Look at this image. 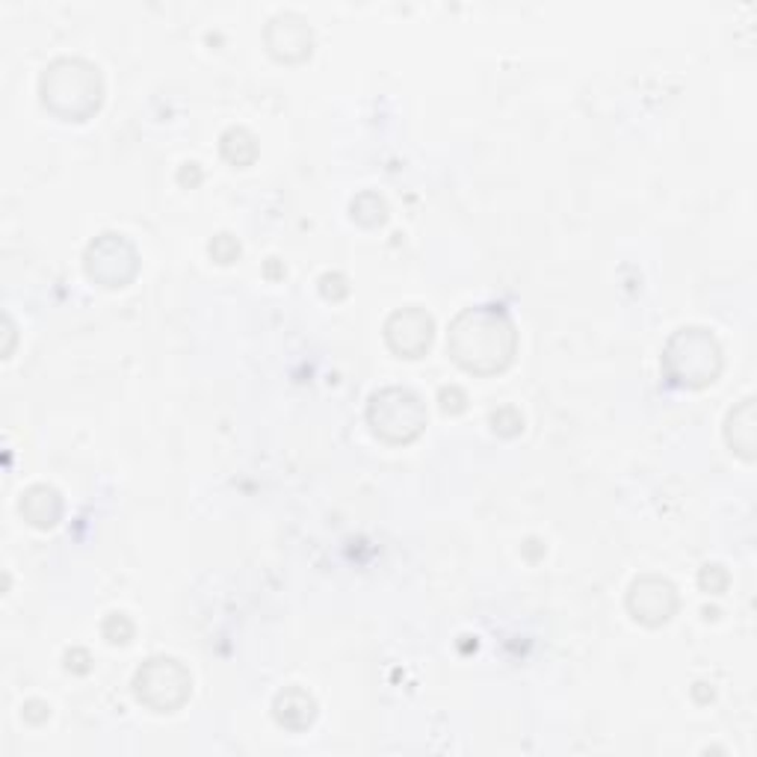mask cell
<instances>
[{
  "label": "cell",
  "instance_id": "cell-1",
  "mask_svg": "<svg viewBox=\"0 0 757 757\" xmlns=\"http://www.w3.org/2000/svg\"><path fill=\"white\" fill-rule=\"evenodd\" d=\"M518 332L504 306H473L452 317L447 352L473 376H495L512 364Z\"/></svg>",
  "mask_w": 757,
  "mask_h": 757
},
{
  "label": "cell",
  "instance_id": "cell-2",
  "mask_svg": "<svg viewBox=\"0 0 757 757\" xmlns=\"http://www.w3.org/2000/svg\"><path fill=\"white\" fill-rule=\"evenodd\" d=\"M42 104L63 122H86L98 113L104 101V77L101 69L80 57L53 60L39 77Z\"/></svg>",
  "mask_w": 757,
  "mask_h": 757
},
{
  "label": "cell",
  "instance_id": "cell-3",
  "mask_svg": "<svg viewBox=\"0 0 757 757\" xmlns=\"http://www.w3.org/2000/svg\"><path fill=\"white\" fill-rule=\"evenodd\" d=\"M662 373L678 388H707L722 373V347L707 328H678L662 347Z\"/></svg>",
  "mask_w": 757,
  "mask_h": 757
},
{
  "label": "cell",
  "instance_id": "cell-4",
  "mask_svg": "<svg viewBox=\"0 0 757 757\" xmlns=\"http://www.w3.org/2000/svg\"><path fill=\"white\" fill-rule=\"evenodd\" d=\"M368 423L376 438L388 444H411L421 438L426 430V406L421 394L411 388H390L376 390L368 402Z\"/></svg>",
  "mask_w": 757,
  "mask_h": 757
},
{
  "label": "cell",
  "instance_id": "cell-5",
  "mask_svg": "<svg viewBox=\"0 0 757 757\" xmlns=\"http://www.w3.org/2000/svg\"><path fill=\"white\" fill-rule=\"evenodd\" d=\"M134 695L154 713H175L193 695V674L175 657H151L134 674Z\"/></svg>",
  "mask_w": 757,
  "mask_h": 757
},
{
  "label": "cell",
  "instance_id": "cell-6",
  "mask_svg": "<svg viewBox=\"0 0 757 757\" xmlns=\"http://www.w3.org/2000/svg\"><path fill=\"white\" fill-rule=\"evenodd\" d=\"M86 275L101 287H125L137 278L139 273V252L125 234L104 232L86 246L84 255Z\"/></svg>",
  "mask_w": 757,
  "mask_h": 757
},
{
  "label": "cell",
  "instance_id": "cell-7",
  "mask_svg": "<svg viewBox=\"0 0 757 757\" xmlns=\"http://www.w3.org/2000/svg\"><path fill=\"white\" fill-rule=\"evenodd\" d=\"M628 612L645 628H660L678 612V592L657 574L636 578L628 590Z\"/></svg>",
  "mask_w": 757,
  "mask_h": 757
},
{
  "label": "cell",
  "instance_id": "cell-8",
  "mask_svg": "<svg viewBox=\"0 0 757 757\" xmlns=\"http://www.w3.org/2000/svg\"><path fill=\"white\" fill-rule=\"evenodd\" d=\"M435 323L432 317L418 306L400 308L385 320V344L400 358H423L430 352Z\"/></svg>",
  "mask_w": 757,
  "mask_h": 757
},
{
  "label": "cell",
  "instance_id": "cell-9",
  "mask_svg": "<svg viewBox=\"0 0 757 757\" xmlns=\"http://www.w3.org/2000/svg\"><path fill=\"white\" fill-rule=\"evenodd\" d=\"M263 42L270 48L275 60L282 63H302L311 57L314 48V33L299 12H278L273 22L263 30Z\"/></svg>",
  "mask_w": 757,
  "mask_h": 757
},
{
  "label": "cell",
  "instance_id": "cell-10",
  "mask_svg": "<svg viewBox=\"0 0 757 757\" xmlns=\"http://www.w3.org/2000/svg\"><path fill=\"white\" fill-rule=\"evenodd\" d=\"M18 512L36 530H51L63 518V497L53 485H30L18 500Z\"/></svg>",
  "mask_w": 757,
  "mask_h": 757
},
{
  "label": "cell",
  "instance_id": "cell-11",
  "mask_svg": "<svg viewBox=\"0 0 757 757\" xmlns=\"http://www.w3.org/2000/svg\"><path fill=\"white\" fill-rule=\"evenodd\" d=\"M275 722L287 731H306L314 725L317 702L314 695L306 693L302 686H284L273 702Z\"/></svg>",
  "mask_w": 757,
  "mask_h": 757
},
{
  "label": "cell",
  "instance_id": "cell-12",
  "mask_svg": "<svg viewBox=\"0 0 757 757\" xmlns=\"http://www.w3.org/2000/svg\"><path fill=\"white\" fill-rule=\"evenodd\" d=\"M725 442L728 447L743 456L746 462L755 459V444H757V432H755V400L746 397L740 402L736 409H731L725 421Z\"/></svg>",
  "mask_w": 757,
  "mask_h": 757
},
{
  "label": "cell",
  "instance_id": "cell-13",
  "mask_svg": "<svg viewBox=\"0 0 757 757\" xmlns=\"http://www.w3.org/2000/svg\"><path fill=\"white\" fill-rule=\"evenodd\" d=\"M220 151L232 166H252L258 158V139L246 127H228L220 137Z\"/></svg>",
  "mask_w": 757,
  "mask_h": 757
},
{
  "label": "cell",
  "instance_id": "cell-14",
  "mask_svg": "<svg viewBox=\"0 0 757 757\" xmlns=\"http://www.w3.org/2000/svg\"><path fill=\"white\" fill-rule=\"evenodd\" d=\"M349 211H352V220L358 225H364V228H376V225H385V220H388V204L373 189L356 196L352 204H349Z\"/></svg>",
  "mask_w": 757,
  "mask_h": 757
},
{
  "label": "cell",
  "instance_id": "cell-15",
  "mask_svg": "<svg viewBox=\"0 0 757 757\" xmlns=\"http://www.w3.org/2000/svg\"><path fill=\"white\" fill-rule=\"evenodd\" d=\"M101 633L110 645H127L134 640V621L127 619L125 612H110L101 624Z\"/></svg>",
  "mask_w": 757,
  "mask_h": 757
},
{
  "label": "cell",
  "instance_id": "cell-16",
  "mask_svg": "<svg viewBox=\"0 0 757 757\" xmlns=\"http://www.w3.org/2000/svg\"><path fill=\"white\" fill-rule=\"evenodd\" d=\"M492 430H495L497 435H504V438H516V435L524 432V418H521V411L512 409V406H504V409H497L495 414H492Z\"/></svg>",
  "mask_w": 757,
  "mask_h": 757
},
{
  "label": "cell",
  "instance_id": "cell-17",
  "mask_svg": "<svg viewBox=\"0 0 757 757\" xmlns=\"http://www.w3.org/2000/svg\"><path fill=\"white\" fill-rule=\"evenodd\" d=\"M208 252H211V258L216 263H234L240 258V243H237V237H232V234L222 232L208 243Z\"/></svg>",
  "mask_w": 757,
  "mask_h": 757
},
{
  "label": "cell",
  "instance_id": "cell-18",
  "mask_svg": "<svg viewBox=\"0 0 757 757\" xmlns=\"http://www.w3.org/2000/svg\"><path fill=\"white\" fill-rule=\"evenodd\" d=\"M698 586L707 592V595H722V592L728 590V571L722 566H710L707 562L705 568H702V574H698Z\"/></svg>",
  "mask_w": 757,
  "mask_h": 757
},
{
  "label": "cell",
  "instance_id": "cell-19",
  "mask_svg": "<svg viewBox=\"0 0 757 757\" xmlns=\"http://www.w3.org/2000/svg\"><path fill=\"white\" fill-rule=\"evenodd\" d=\"M320 294L326 296V299H332V302H337V299H344V296L349 294V282L344 273H326L323 278H320Z\"/></svg>",
  "mask_w": 757,
  "mask_h": 757
},
{
  "label": "cell",
  "instance_id": "cell-20",
  "mask_svg": "<svg viewBox=\"0 0 757 757\" xmlns=\"http://www.w3.org/2000/svg\"><path fill=\"white\" fill-rule=\"evenodd\" d=\"M438 402H442V409L447 411V414H462L464 406H468V394H464L459 385H450V388H442Z\"/></svg>",
  "mask_w": 757,
  "mask_h": 757
},
{
  "label": "cell",
  "instance_id": "cell-21",
  "mask_svg": "<svg viewBox=\"0 0 757 757\" xmlns=\"http://www.w3.org/2000/svg\"><path fill=\"white\" fill-rule=\"evenodd\" d=\"M65 669L74 674H86L92 669V657L84 648H72V651L65 654Z\"/></svg>",
  "mask_w": 757,
  "mask_h": 757
},
{
  "label": "cell",
  "instance_id": "cell-22",
  "mask_svg": "<svg viewBox=\"0 0 757 757\" xmlns=\"http://www.w3.org/2000/svg\"><path fill=\"white\" fill-rule=\"evenodd\" d=\"M22 716L30 725H42V722H48V716H51V707L45 705V702H27L22 707Z\"/></svg>",
  "mask_w": 757,
  "mask_h": 757
},
{
  "label": "cell",
  "instance_id": "cell-23",
  "mask_svg": "<svg viewBox=\"0 0 757 757\" xmlns=\"http://www.w3.org/2000/svg\"><path fill=\"white\" fill-rule=\"evenodd\" d=\"M178 181L181 184H187L189 181V187H196L201 181V169H199V163H184L181 166V172H178Z\"/></svg>",
  "mask_w": 757,
  "mask_h": 757
}]
</instances>
